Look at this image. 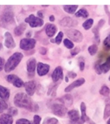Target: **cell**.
Returning <instances> with one entry per match:
<instances>
[{
    "label": "cell",
    "instance_id": "6da1fadb",
    "mask_svg": "<svg viewBox=\"0 0 110 124\" xmlns=\"http://www.w3.org/2000/svg\"><path fill=\"white\" fill-rule=\"evenodd\" d=\"M14 102L18 108H24L32 112H37L39 110V106L33 101L28 94L24 93H18L14 98Z\"/></svg>",
    "mask_w": 110,
    "mask_h": 124
},
{
    "label": "cell",
    "instance_id": "7a4b0ae2",
    "mask_svg": "<svg viewBox=\"0 0 110 124\" xmlns=\"http://www.w3.org/2000/svg\"><path fill=\"white\" fill-rule=\"evenodd\" d=\"M23 58V55L20 52H16L8 58L5 64L4 69L7 73H10L13 71L17 66Z\"/></svg>",
    "mask_w": 110,
    "mask_h": 124
},
{
    "label": "cell",
    "instance_id": "3957f363",
    "mask_svg": "<svg viewBox=\"0 0 110 124\" xmlns=\"http://www.w3.org/2000/svg\"><path fill=\"white\" fill-rule=\"evenodd\" d=\"M50 108L55 115L59 117H63L67 113V108L64 106L61 98L55 100L49 104Z\"/></svg>",
    "mask_w": 110,
    "mask_h": 124
},
{
    "label": "cell",
    "instance_id": "277c9868",
    "mask_svg": "<svg viewBox=\"0 0 110 124\" xmlns=\"http://www.w3.org/2000/svg\"><path fill=\"white\" fill-rule=\"evenodd\" d=\"M102 59H99L95 63L94 68L98 75L106 73L110 70V56L108 57L104 62L102 63Z\"/></svg>",
    "mask_w": 110,
    "mask_h": 124
},
{
    "label": "cell",
    "instance_id": "5b68a950",
    "mask_svg": "<svg viewBox=\"0 0 110 124\" xmlns=\"http://www.w3.org/2000/svg\"><path fill=\"white\" fill-rule=\"evenodd\" d=\"M65 33L70 40L75 43H80L83 40V35L80 31L74 29L70 28L65 30Z\"/></svg>",
    "mask_w": 110,
    "mask_h": 124
},
{
    "label": "cell",
    "instance_id": "8992f818",
    "mask_svg": "<svg viewBox=\"0 0 110 124\" xmlns=\"http://www.w3.org/2000/svg\"><path fill=\"white\" fill-rule=\"evenodd\" d=\"M25 23H27L30 24V26L32 28H36V27H41L44 24V21L43 19H41L36 17L34 14H31L28 17H26L24 20Z\"/></svg>",
    "mask_w": 110,
    "mask_h": 124
},
{
    "label": "cell",
    "instance_id": "52a82bcc",
    "mask_svg": "<svg viewBox=\"0 0 110 124\" xmlns=\"http://www.w3.org/2000/svg\"><path fill=\"white\" fill-rule=\"evenodd\" d=\"M36 44V39H31V38H25L21 40L19 47L21 49H22L25 51L32 50L35 47Z\"/></svg>",
    "mask_w": 110,
    "mask_h": 124
},
{
    "label": "cell",
    "instance_id": "ba28073f",
    "mask_svg": "<svg viewBox=\"0 0 110 124\" xmlns=\"http://www.w3.org/2000/svg\"><path fill=\"white\" fill-rule=\"evenodd\" d=\"M0 19L2 23L4 24H10L14 23V13L12 10L9 8H7L3 12L1 15L0 16Z\"/></svg>",
    "mask_w": 110,
    "mask_h": 124
},
{
    "label": "cell",
    "instance_id": "9c48e42d",
    "mask_svg": "<svg viewBox=\"0 0 110 124\" xmlns=\"http://www.w3.org/2000/svg\"><path fill=\"white\" fill-rule=\"evenodd\" d=\"M68 117L70 119V124H83L84 122L81 120L79 115V112L76 109H72L68 112Z\"/></svg>",
    "mask_w": 110,
    "mask_h": 124
},
{
    "label": "cell",
    "instance_id": "30bf717a",
    "mask_svg": "<svg viewBox=\"0 0 110 124\" xmlns=\"http://www.w3.org/2000/svg\"><path fill=\"white\" fill-rule=\"evenodd\" d=\"M78 22L74 19L71 18V17H65L59 21V24L63 27L67 28H73L77 25Z\"/></svg>",
    "mask_w": 110,
    "mask_h": 124
},
{
    "label": "cell",
    "instance_id": "8fae6325",
    "mask_svg": "<svg viewBox=\"0 0 110 124\" xmlns=\"http://www.w3.org/2000/svg\"><path fill=\"white\" fill-rule=\"evenodd\" d=\"M6 79L8 82L12 84L14 86L17 87H21L24 84L22 80L15 75H8L6 77Z\"/></svg>",
    "mask_w": 110,
    "mask_h": 124
},
{
    "label": "cell",
    "instance_id": "7c38bea8",
    "mask_svg": "<svg viewBox=\"0 0 110 124\" xmlns=\"http://www.w3.org/2000/svg\"><path fill=\"white\" fill-rule=\"evenodd\" d=\"M85 82H86V80H85L84 78H80L79 79H77L74 82H71L69 85H68L64 89V91L66 93H68L70 91H72L75 88L81 86L82 84H84L85 83Z\"/></svg>",
    "mask_w": 110,
    "mask_h": 124
},
{
    "label": "cell",
    "instance_id": "4fadbf2b",
    "mask_svg": "<svg viewBox=\"0 0 110 124\" xmlns=\"http://www.w3.org/2000/svg\"><path fill=\"white\" fill-rule=\"evenodd\" d=\"M5 46L8 49H12L16 46L15 41L14 40L12 35L8 31L5 33Z\"/></svg>",
    "mask_w": 110,
    "mask_h": 124
},
{
    "label": "cell",
    "instance_id": "5bb4252c",
    "mask_svg": "<svg viewBox=\"0 0 110 124\" xmlns=\"http://www.w3.org/2000/svg\"><path fill=\"white\" fill-rule=\"evenodd\" d=\"M36 66H37V62H36V59L35 58H31L28 60V61L26 62V66H27V71L28 74L30 75V77L34 75Z\"/></svg>",
    "mask_w": 110,
    "mask_h": 124
},
{
    "label": "cell",
    "instance_id": "9a60e30c",
    "mask_svg": "<svg viewBox=\"0 0 110 124\" xmlns=\"http://www.w3.org/2000/svg\"><path fill=\"white\" fill-rule=\"evenodd\" d=\"M25 90L28 96H32L34 94L36 89V84L34 80L26 82L24 84Z\"/></svg>",
    "mask_w": 110,
    "mask_h": 124
},
{
    "label": "cell",
    "instance_id": "2e32d148",
    "mask_svg": "<svg viewBox=\"0 0 110 124\" xmlns=\"http://www.w3.org/2000/svg\"><path fill=\"white\" fill-rule=\"evenodd\" d=\"M50 66L43 62H38L37 65V71L39 76H44L49 72Z\"/></svg>",
    "mask_w": 110,
    "mask_h": 124
},
{
    "label": "cell",
    "instance_id": "e0dca14e",
    "mask_svg": "<svg viewBox=\"0 0 110 124\" xmlns=\"http://www.w3.org/2000/svg\"><path fill=\"white\" fill-rule=\"evenodd\" d=\"M52 78L54 82L56 83L59 80L63 79V71L61 66H57L53 71L52 74Z\"/></svg>",
    "mask_w": 110,
    "mask_h": 124
},
{
    "label": "cell",
    "instance_id": "ac0fdd59",
    "mask_svg": "<svg viewBox=\"0 0 110 124\" xmlns=\"http://www.w3.org/2000/svg\"><path fill=\"white\" fill-rule=\"evenodd\" d=\"M105 23V21L104 19H101L99 21L98 24L92 29L93 34H94V38L95 40L97 41V43H99L100 41V35H99V30H101V28L102 27Z\"/></svg>",
    "mask_w": 110,
    "mask_h": 124
},
{
    "label": "cell",
    "instance_id": "d6986e66",
    "mask_svg": "<svg viewBox=\"0 0 110 124\" xmlns=\"http://www.w3.org/2000/svg\"><path fill=\"white\" fill-rule=\"evenodd\" d=\"M80 111H81V116H80V119L83 122H88L90 124H95L91 120V119L87 116L86 115V106L84 102H81L80 104Z\"/></svg>",
    "mask_w": 110,
    "mask_h": 124
},
{
    "label": "cell",
    "instance_id": "ffe728a7",
    "mask_svg": "<svg viewBox=\"0 0 110 124\" xmlns=\"http://www.w3.org/2000/svg\"><path fill=\"white\" fill-rule=\"evenodd\" d=\"M57 31V26L54 24H48L45 27V32L49 37H52Z\"/></svg>",
    "mask_w": 110,
    "mask_h": 124
},
{
    "label": "cell",
    "instance_id": "44dd1931",
    "mask_svg": "<svg viewBox=\"0 0 110 124\" xmlns=\"http://www.w3.org/2000/svg\"><path fill=\"white\" fill-rule=\"evenodd\" d=\"M9 89L7 87H4L3 85H0V98L3 100L4 101H7L8 100L10 97Z\"/></svg>",
    "mask_w": 110,
    "mask_h": 124
},
{
    "label": "cell",
    "instance_id": "7402d4cb",
    "mask_svg": "<svg viewBox=\"0 0 110 124\" xmlns=\"http://www.w3.org/2000/svg\"><path fill=\"white\" fill-rule=\"evenodd\" d=\"M13 118L8 114H3L0 116V124H12Z\"/></svg>",
    "mask_w": 110,
    "mask_h": 124
},
{
    "label": "cell",
    "instance_id": "603a6c76",
    "mask_svg": "<svg viewBox=\"0 0 110 124\" xmlns=\"http://www.w3.org/2000/svg\"><path fill=\"white\" fill-rule=\"evenodd\" d=\"M63 102L64 106L66 107V108H68V107H71V105L73 104V97L71 96V94H65L64 96H63V98H61Z\"/></svg>",
    "mask_w": 110,
    "mask_h": 124
},
{
    "label": "cell",
    "instance_id": "cb8c5ba5",
    "mask_svg": "<svg viewBox=\"0 0 110 124\" xmlns=\"http://www.w3.org/2000/svg\"><path fill=\"white\" fill-rule=\"evenodd\" d=\"M26 28V24L25 23H21V24H19L18 26H16L14 28V34L16 36H20L24 33V31H25Z\"/></svg>",
    "mask_w": 110,
    "mask_h": 124
},
{
    "label": "cell",
    "instance_id": "d4e9b609",
    "mask_svg": "<svg viewBox=\"0 0 110 124\" xmlns=\"http://www.w3.org/2000/svg\"><path fill=\"white\" fill-rule=\"evenodd\" d=\"M78 8V5H64L63 6L64 10L68 14H73L75 13L77 9Z\"/></svg>",
    "mask_w": 110,
    "mask_h": 124
},
{
    "label": "cell",
    "instance_id": "484cf974",
    "mask_svg": "<svg viewBox=\"0 0 110 124\" xmlns=\"http://www.w3.org/2000/svg\"><path fill=\"white\" fill-rule=\"evenodd\" d=\"M75 15L78 17H83V18H87L89 16V13L88 10L86 8H80L79 10L75 12Z\"/></svg>",
    "mask_w": 110,
    "mask_h": 124
},
{
    "label": "cell",
    "instance_id": "4316f807",
    "mask_svg": "<svg viewBox=\"0 0 110 124\" xmlns=\"http://www.w3.org/2000/svg\"><path fill=\"white\" fill-rule=\"evenodd\" d=\"M59 84H55L54 85H51L50 86L48 91V95H52V96H55L56 95V91H57V87L59 86Z\"/></svg>",
    "mask_w": 110,
    "mask_h": 124
},
{
    "label": "cell",
    "instance_id": "83f0119b",
    "mask_svg": "<svg viewBox=\"0 0 110 124\" xmlns=\"http://www.w3.org/2000/svg\"><path fill=\"white\" fill-rule=\"evenodd\" d=\"M103 48L106 52L110 51V34H109L103 41Z\"/></svg>",
    "mask_w": 110,
    "mask_h": 124
},
{
    "label": "cell",
    "instance_id": "f1b7e54d",
    "mask_svg": "<svg viewBox=\"0 0 110 124\" xmlns=\"http://www.w3.org/2000/svg\"><path fill=\"white\" fill-rule=\"evenodd\" d=\"M99 93L102 96H108L110 94V89L107 85H104L101 87V89L99 91Z\"/></svg>",
    "mask_w": 110,
    "mask_h": 124
},
{
    "label": "cell",
    "instance_id": "f546056e",
    "mask_svg": "<svg viewBox=\"0 0 110 124\" xmlns=\"http://www.w3.org/2000/svg\"><path fill=\"white\" fill-rule=\"evenodd\" d=\"M93 19L90 18V19H88L87 20L85 21L83 23L82 26H83V28H84L85 30H88L92 28V26H93Z\"/></svg>",
    "mask_w": 110,
    "mask_h": 124
},
{
    "label": "cell",
    "instance_id": "4dcf8cb0",
    "mask_svg": "<svg viewBox=\"0 0 110 124\" xmlns=\"http://www.w3.org/2000/svg\"><path fill=\"white\" fill-rule=\"evenodd\" d=\"M88 51L90 55H91L92 56L95 55V54L97 53V52H98V46H97V45H95V44H93V45L90 46L88 48Z\"/></svg>",
    "mask_w": 110,
    "mask_h": 124
},
{
    "label": "cell",
    "instance_id": "1f68e13d",
    "mask_svg": "<svg viewBox=\"0 0 110 124\" xmlns=\"http://www.w3.org/2000/svg\"><path fill=\"white\" fill-rule=\"evenodd\" d=\"M58 120L55 118H47L45 119L43 124H57Z\"/></svg>",
    "mask_w": 110,
    "mask_h": 124
},
{
    "label": "cell",
    "instance_id": "d6a6232c",
    "mask_svg": "<svg viewBox=\"0 0 110 124\" xmlns=\"http://www.w3.org/2000/svg\"><path fill=\"white\" fill-rule=\"evenodd\" d=\"M63 43L64 46H65L68 49H70V50H72L74 47V44L73 43V42L70 40L69 39H64Z\"/></svg>",
    "mask_w": 110,
    "mask_h": 124
},
{
    "label": "cell",
    "instance_id": "836d02e7",
    "mask_svg": "<svg viewBox=\"0 0 110 124\" xmlns=\"http://www.w3.org/2000/svg\"><path fill=\"white\" fill-rule=\"evenodd\" d=\"M110 116V104H106L105 106L104 111V116L103 118L106 120Z\"/></svg>",
    "mask_w": 110,
    "mask_h": 124
},
{
    "label": "cell",
    "instance_id": "e575fe53",
    "mask_svg": "<svg viewBox=\"0 0 110 124\" xmlns=\"http://www.w3.org/2000/svg\"><path fill=\"white\" fill-rule=\"evenodd\" d=\"M63 35L64 33L63 31H59V32L58 33L57 35L55 38V43L57 45H60V44H61L62 40H63Z\"/></svg>",
    "mask_w": 110,
    "mask_h": 124
},
{
    "label": "cell",
    "instance_id": "d590c367",
    "mask_svg": "<svg viewBox=\"0 0 110 124\" xmlns=\"http://www.w3.org/2000/svg\"><path fill=\"white\" fill-rule=\"evenodd\" d=\"M8 108V105L5 101L0 98V113H3L5 110Z\"/></svg>",
    "mask_w": 110,
    "mask_h": 124
},
{
    "label": "cell",
    "instance_id": "8d00e7d4",
    "mask_svg": "<svg viewBox=\"0 0 110 124\" xmlns=\"http://www.w3.org/2000/svg\"><path fill=\"white\" fill-rule=\"evenodd\" d=\"M18 113V110H17L16 108H10L8 109V114L12 116H16Z\"/></svg>",
    "mask_w": 110,
    "mask_h": 124
},
{
    "label": "cell",
    "instance_id": "74e56055",
    "mask_svg": "<svg viewBox=\"0 0 110 124\" xmlns=\"http://www.w3.org/2000/svg\"><path fill=\"white\" fill-rule=\"evenodd\" d=\"M16 124H32L30 121H29L27 119H24V118H21L19 119L16 121Z\"/></svg>",
    "mask_w": 110,
    "mask_h": 124
},
{
    "label": "cell",
    "instance_id": "f35d334b",
    "mask_svg": "<svg viewBox=\"0 0 110 124\" xmlns=\"http://www.w3.org/2000/svg\"><path fill=\"white\" fill-rule=\"evenodd\" d=\"M80 48H79V47H75V48H73V49L71 50L70 54H71V55L72 56H75L77 55L79 52H80Z\"/></svg>",
    "mask_w": 110,
    "mask_h": 124
},
{
    "label": "cell",
    "instance_id": "ab89813d",
    "mask_svg": "<svg viewBox=\"0 0 110 124\" xmlns=\"http://www.w3.org/2000/svg\"><path fill=\"white\" fill-rule=\"evenodd\" d=\"M41 118L39 115H35L34 116V124H40Z\"/></svg>",
    "mask_w": 110,
    "mask_h": 124
},
{
    "label": "cell",
    "instance_id": "60d3db41",
    "mask_svg": "<svg viewBox=\"0 0 110 124\" xmlns=\"http://www.w3.org/2000/svg\"><path fill=\"white\" fill-rule=\"evenodd\" d=\"M68 77L70 78H75L77 77V73L73 71H69L68 73Z\"/></svg>",
    "mask_w": 110,
    "mask_h": 124
},
{
    "label": "cell",
    "instance_id": "b9f144b4",
    "mask_svg": "<svg viewBox=\"0 0 110 124\" xmlns=\"http://www.w3.org/2000/svg\"><path fill=\"white\" fill-rule=\"evenodd\" d=\"M5 60L2 57H0V71L3 69V67L5 66Z\"/></svg>",
    "mask_w": 110,
    "mask_h": 124
},
{
    "label": "cell",
    "instance_id": "7bdbcfd3",
    "mask_svg": "<svg viewBox=\"0 0 110 124\" xmlns=\"http://www.w3.org/2000/svg\"><path fill=\"white\" fill-rule=\"evenodd\" d=\"M47 48H44V47H41L39 48V53L41 54V55H45L47 54Z\"/></svg>",
    "mask_w": 110,
    "mask_h": 124
},
{
    "label": "cell",
    "instance_id": "ee69618b",
    "mask_svg": "<svg viewBox=\"0 0 110 124\" xmlns=\"http://www.w3.org/2000/svg\"><path fill=\"white\" fill-rule=\"evenodd\" d=\"M84 67H85V62L84 61H80L79 62V68H80V71H83L84 70Z\"/></svg>",
    "mask_w": 110,
    "mask_h": 124
},
{
    "label": "cell",
    "instance_id": "f6af8a7d",
    "mask_svg": "<svg viewBox=\"0 0 110 124\" xmlns=\"http://www.w3.org/2000/svg\"><path fill=\"white\" fill-rule=\"evenodd\" d=\"M37 16H38V17L41 19H42L44 17V16H43V12L42 11H41V10L37 12Z\"/></svg>",
    "mask_w": 110,
    "mask_h": 124
},
{
    "label": "cell",
    "instance_id": "bcb514c9",
    "mask_svg": "<svg viewBox=\"0 0 110 124\" xmlns=\"http://www.w3.org/2000/svg\"><path fill=\"white\" fill-rule=\"evenodd\" d=\"M49 20H50V21H51V22H54L55 21V17L54 15H51L50 16V17H49Z\"/></svg>",
    "mask_w": 110,
    "mask_h": 124
},
{
    "label": "cell",
    "instance_id": "7dc6e473",
    "mask_svg": "<svg viewBox=\"0 0 110 124\" xmlns=\"http://www.w3.org/2000/svg\"><path fill=\"white\" fill-rule=\"evenodd\" d=\"M104 9H105V10L106 11V14H107L110 16V12H109L108 8V6H107V5L104 6Z\"/></svg>",
    "mask_w": 110,
    "mask_h": 124
},
{
    "label": "cell",
    "instance_id": "c3c4849f",
    "mask_svg": "<svg viewBox=\"0 0 110 124\" xmlns=\"http://www.w3.org/2000/svg\"><path fill=\"white\" fill-rule=\"evenodd\" d=\"M31 35H32L31 31H28V32H27V33H26V37H27V38H30Z\"/></svg>",
    "mask_w": 110,
    "mask_h": 124
},
{
    "label": "cell",
    "instance_id": "681fc988",
    "mask_svg": "<svg viewBox=\"0 0 110 124\" xmlns=\"http://www.w3.org/2000/svg\"><path fill=\"white\" fill-rule=\"evenodd\" d=\"M106 104H110V97L107 98L106 100Z\"/></svg>",
    "mask_w": 110,
    "mask_h": 124
},
{
    "label": "cell",
    "instance_id": "f907efd6",
    "mask_svg": "<svg viewBox=\"0 0 110 124\" xmlns=\"http://www.w3.org/2000/svg\"><path fill=\"white\" fill-rule=\"evenodd\" d=\"M65 81L66 82H69V78L68 77V76L65 77Z\"/></svg>",
    "mask_w": 110,
    "mask_h": 124
},
{
    "label": "cell",
    "instance_id": "816d5d0a",
    "mask_svg": "<svg viewBox=\"0 0 110 124\" xmlns=\"http://www.w3.org/2000/svg\"><path fill=\"white\" fill-rule=\"evenodd\" d=\"M2 46H3V45H2V44L1 43H0V50H1L2 48Z\"/></svg>",
    "mask_w": 110,
    "mask_h": 124
},
{
    "label": "cell",
    "instance_id": "f5cc1de1",
    "mask_svg": "<svg viewBox=\"0 0 110 124\" xmlns=\"http://www.w3.org/2000/svg\"><path fill=\"white\" fill-rule=\"evenodd\" d=\"M108 23H109V24H110V15L109 16V19H108Z\"/></svg>",
    "mask_w": 110,
    "mask_h": 124
},
{
    "label": "cell",
    "instance_id": "db71d44e",
    "mask_svg": "<svg viewBox=\"0 0 110 124\" xmlns=\"http://www.w3.org/2000/svg\"><path fill=\"white\" fill-rule=\"evenodd\" d=\"M107 124H110V118L108 120V122H107Z\"/></svg>",
    "mask_w": 110,
    "mask_h": 124
},
{
    "label": "cell",
    "instance_id": "11a10c76",
    "mask_svg": "<svg viewBox=\"0 0 110 124\" xmlns=\"http://www.w3.org/2000/svg\"><path fill=\"white\" fill-rule=\"evenodd\" d=\"M42 7H48V5H42Z\"/></svg>",
    "mask_w": 110,
    "mask_h": 124
},
{
    "label": "cell",
    "instance_id": "9f6ffc18",
    "mask_svg": "<svg viewBox=\"0 0 110 124\" xmlns=\"http://www.w3.org/2000/svg\"><path fill=\"white\" fill-rule=\"evenodd\" d=\"M109 80L110 81V77H109Z\"/></svg>",
    "mask_w": 110,
    "mask_h": 124
},
{
    "label": "cell",
    "instance_id": "6f0895ef",
    "mask_svg": "<svg viewBox=\"0 0 110 124\" xmlns=\"http://www.w3.org/2000/svg\"><path fill=\"white\" fill-rule=\"evenodd\" d=\"M0 26H1V24H0Z\"/></svg>",
    "mask_w": 110,
    "mask_h": 124
}]
</instances>
